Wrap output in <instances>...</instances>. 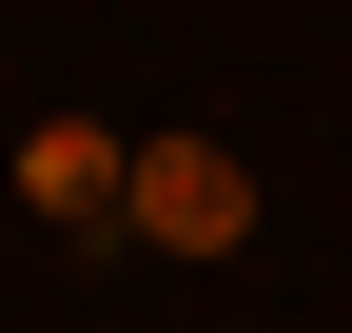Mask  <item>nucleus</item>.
<instances>
[{
    "label": "nucleus",
    "mask_w": 352,
    "mask_h": 333,
    "mask_svg": "<svg viewBox=\"0 0 352 333\" xmlns=\"http://www.w3.org/2000/svg\"><path fill=\"white\" fill-rule=\"evenodd\" d=\"M20 196L59 235H138V138H118V118H39L20 138Z\"/></svg>",
    "instance_id": "nucleus-1"
},
{
    "label": "nucleus",
    "mask_w": 352,
    "mask_h": 333,
    "mask_svg": "<svg viewBox=\"0 0 352 333\" xmlns=\"http://www.w3.org/2000/svg\"><path fill=\"white\" fill-rule=\"evenodd\" d=\"M138 235H157V255H235V235H254V177L215 138H138Z\"/></svg>",
    "instance_id": "nucleus-2"
}]
</instances>
